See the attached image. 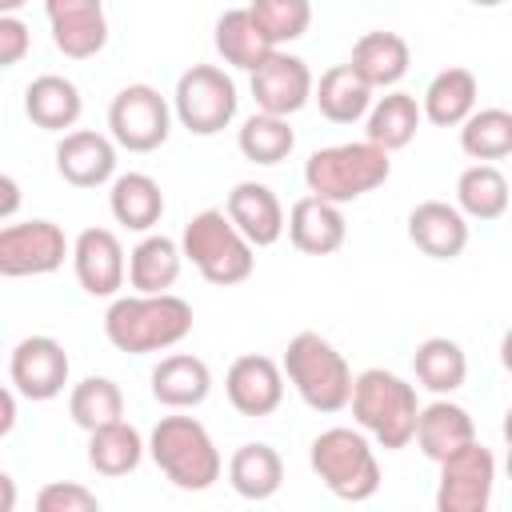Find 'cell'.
<instances>
[{"instance_id": "1", "label": "cell", "mask_w": 512, "mask_h": 512, "mask_svg": "<svg viewBox=\"0 0 512 512\" xmlns=\"http://www.w3.org/2000/svg\"><path fill=\"white\" fill-rule=\"evenodd\" d=\"M192 304L176 292L164 296H116L104 312V336L116 352L148 356L168 352L192 332Z\"/></svg>"}, {"instance_id": "2", "label": "cell", "mask_w": 512, "mask_h": 512, "mask_svg": "<svg viewBox=\"0 0 512 512\" xmlns=\"http://www.w3.org/2000/svg\"><path fill=\"white\" fill-rule=\"evenodd\" d=\"M348 408L356 428L372 436L384 452H400L416 440V420H420L416 388L388 368H364L352 384Z\"/></svg>"}, {"instance_id": "3", "label": "cell", "mask_w": 512, "mask_h": 512, "mask_svg": "<svg viewBox=\"0 0 512 512\" xmlns=\"http://www.w3.org/2000/svg\"><path fill=\"white\" fill-rule=\"evenodd\" d=\"M280 368H284V380L296 388V396H300L312 412L332 416V412H344V408L352 404V384H356V376H352L344 352H340L328 336H320V332H312V328L296 332V336L288 340V348H284Z\"/></svg>"}, {"instance_id": "4", "label": "cell", "mask_w": 512, "mask_h": 512, "mask_svg": "<svg viewBox=\"0 0 512 512\" xmlns=\"http://www.w3.org/2000/svg\"><path fill=\"white\" fill-rule=\"evenodd\" d=\"M392 176V156L368 140H348V144H328L316 148L304 160V188L316 200H328L336 208L376 192Z\"/></svg>"}, {"instance_id": "5", "label": "cell", "mask_w": 512, "mask_h": 512, "mask_svg": "<svg viewBox=\"0 0 512 512\" xmlns=\"http://www.w3.org/2000/svg\"><path fill=\"white\" fill-rule=\"evenodd\" d=\"M148 456L180 492H208L224 472V456L208 428L196 416L180 412L156 420V428L148 432Z\"/></svg>"}, {"instance_id": "6", "label": "cell", "mask_w": 512, "mask_h": 512, "mask_svg": "<svg viewBox=\"0 0 512 512\" xmlns=\"http://www.w3.org/2000/svg\"><path fill=\"white\" fill-rule=\"evenodd\" d=\"M180 252L216 288L244 284L256 272V248L240 236V228L228 220L224 208L196 212L180 232Z\"/></svg>"}, {"instance_id": "7", "label": "cell", "mask_w": 512, "mask_h": 512, "mask_svg": "<svg viewBox=\"0 0 512 512\" xmlns=\"http://www.w3.org/2000/svg\"><path fill=\"white\" fill-rule=\"evenodd\" d=\"M308 464L320 476V484L348 504L372 500L380 492V460L376 448L368 444V436L360 428H324L312 444H308Z\"/></svg>"}, {"instance_id": "8", "label": "cell", "mask_w": 512, "mask_h": 512, "mask_svg": "<svg viewBox=\"0 0 512 512\" xmlns=\"http://www.w3.org/2000/svg\"><path fill=\"white\" fill-rule=\"evenodd\" d=\"M236 108H240V92L224 68L192 64L188 72H180L176 92H172V112H176L180 128H188L192 136L224 132L236 120Z\"/></svg>"}, {"instance_id": "9", "label": "cell", "mask_w": 512, "mask_h": 512, "mask_svg": "<svg viewBox=\"0 0 512 512\" xmlns=\"http://www.w3.org/2000/svg\"><path fill=\"white\" fill-rule=\"evenodd\" d=\"M172 104L152 84H124L108 104V136L128 152H156L172 132Z\"/></svg>"}, {"instance_id": "10", "label": "cell", "mask_w": 512, "mask_h": 512, "mask_svg": "<svg viewBox=\"0 0 512 512\" xmlns=\"http://www.w3.org/2000/svg\"><path fill=\"white\" fill-rule=\"evenodd\" d=\"M64 260H72V244L56 220H20L0 228V276H48Z\"/></svg>"}, {"instance_id": "11", "label": "cell", "mask_w": 512, "mask_h": 512, "mask_svg": "<svg viewBox=\"0 0 512 512\" xmlns=\"http://www.w3.org/2000/svg\"><path fill=\"white\" fill-rule=\"evenodd\" d=\"M496 492V456L480 440L440 464L436 512H488Z\"/></svg>"}, {"instance_id": "12", "label": "cell", "mask_w": 512, "mask_h": 512, "mask_svg": "<svg viewBox=\"0 0 512 512\" xmlns=\"http://www.w3.org/2000/svg\"><path fill=\"white\" fill-rule=\"evenodd\" d=\"M68 376H72V360L56 336H24L8 352V384L32 404L56 400Z\"/></svg>"}, {"instance_id": "13", "label": "cell", "mask_w": 512, "mask_h": 512, "mask_svg": "<svg viewBox=\"0 0 512 512\" xmlns=\"http://www.w3.org/2000/svg\"><path fill=\"white\" fill-rule=\"evenodd\" d=\"M248 92L256 100V112H268V116H296L304 104H312V92H316V76L312 68L292 56V52H272L252 76H248Z\"/></svg>"}, {"instance_id": "14", "label": "cell", "mask_w": 512, "mask_h": 512, "mask_svg": "<svg viewBox=\"0 0 512 512\" xmlns=\"http://www.w3.org/2000/svg\"><path fill=\"white\" fill-rule=\"evenodd\" d=\"M72 272L76 284L96 300H116L128 280V256L112 228H84L72 240Z\"/></svg>"}, {"instance_id": "15", "label": "cell", "mask_w": 512, "mask_h": 512, "mask_svg": "<svg viewBox=\"0 0 512 512\" xmlns=\"http://www.w3.org/2000/svg\"><path fill=\"white\" fill-rule=\"evenodd\" d=\"M52 44L68 60H92L108 44V12L100 0H48L44 4Z\"/></svg>"}, {"instance_id": "16", "label": "cell", "mask_w": 512, "mask_h": 512, "mask_svg": "<svg viewBox=\"0 0 512 512\" xmlns=\"http://www.w3.org/2000/svg\"><path fill=\"white\" fill-rule=\"evenodd\" d=\"M224 392H228V404L240 416H252V420L272 416L284 404V368L272 356L244 352V356H236L228 364Z\"/></svg>"}, {"instance_id": "17", "label": "cell", "mask_w": 512, "mask_h": 512, "mask_svg": "<svg viewBox=\"0 0 512 512\" xmlns=\"http://www.w3.org/2000/svg\"><path fill=\"white\" fill-rule=\"evenodd\" d=\"M56 172L64 184L72 188H100L112 184L116 172V140L108 132H92V128H76L68 136L56 140Z\"/></svg>"}, {"instance_id": "18", "label": "cell", "mask_w": 512, "mask_h": 512, "mask_svg": "<svg viewBox=\"0 0 512 512\" xmlns=\"http://www.w3.org/2000/svg\"><path fill=\"white\" fill-rule=\"evenodd\" d=\"M224 212L252 248H272L288 232V212H284L280 196L260 180L232 184V192L224 200Z\"/></svg>"}, {"instance_id": "19", "label": "cell", "mask_w": 512, "mask_h": 512, "mask_svg": "<svg viewBox=\"0 0 512 512\" xmlns=\"http://www.w3.org/2000/svg\"><path fill=\"white\" fill-rule=\"evenodd\" d=\"M408 240L432 260H456L468 248V216L448 200H420L408 212Z\"/></svg>"}, {"instance_id": "20", "label": "cell", "mask_w": 512, "mask_h": 512, "mask_svg": "<svg viewBox=\"0 0 512 512\" xmlns=\"http://www.w3.org/2000/svg\"><path fill=\"white\" fill-rule=\"evenodd\" d=\"M476 444V420L468 416L464 404L448 400V396H436L432 404L420 408V420H416V448L432 460V464H444L448 456H456L460 448Z\"/></svg>"}, {"instance_id": "21", "label": "cell", "mask_w": 512, "mask_h": 512, "mask_svg": "<svg viewBox=\"0 0 512 512\" xmlns=\"http://www.w3.org/2000/svg\"><path fill=\"white\" fill-rule=\"evenodd\" d=\"M288 240L304 256H332L348 240L344 208H336L328 200H316V196H300L288 208Z\"/></svg>"}, {"instance_id": "22", "label": "cell", "mask_w": 512, "mask_h": 512, "mask_svg": "<svg viewBox=\"0 0 512 512\" xmlns=\"http://www.w3.org/2000/svg\"><path fill=\"white\" fill-rule=\"evenodd\" d=\"M148 388H152V400L172 408V412H184V408H196L208 400L212 392V372L200 356L192 352H172V356H160V364L152 368L148 376Z\"/></svg>"}, {"instance_id": "23", "label": "cell", "mask_w": 512, "mask_h": 512, "mask_svg": "<svg viewBox=\"0 0 512 512\" xmlns=\"http://www.w3.org/2000/svg\"><path fill=\"white\" fill-rule=\"evenodd\" d=\"M80 112H84V96H80V88L68 76L44 72V76L28 80V88H24V116L36 128L68 136V132H76Z\"/></svg>"}, {"instance_id": "24", "label": "cell", "mask_w": 512, "mask_h": 512, "mask_svg": "<svg viewBox=\"0 0 512 512\" xmlns=\"http://www.w3.org/2000/svg\"><path fill=\"white\" fill-rule=\"evenodd\" d=\"M348 64L360 72V80L376 92V88H388L396 92V84L408 76V64H412V48L400 32H364L356 44H352V56Z\"/></svg>"}, {"instance_id": "25", "label": "cell", "mask_w": 512, "mask_h": 512, "mask_svg": "<svg viewBox=\"0 0 512 512\" xmlns=\"http://www.w3.org/2000/svg\"><path fill=\"white\" fill-rule=\"evenodd\" d=\"M184 268V252L180 240L164 236V232H148L136 240V248L128 252V284L136 296H164L172 292V284L180 280Z\"/></svg>"}, {"instance_id": "26", "label": "cell", "mask_w": 512, "mask_h": 512, "mask_svg": "<svg viewBox=\"0 0 512 512\" xmlns=\"http://www.w3.org/2000/svg\"><path fill=\"white\" fill-rule=\"evenodd\" d=\"M476 100H480V80L476 72L468 68H440L424 96H420V108H424V120L436 124V128H464V120L476 112Z\"/></svg>"}, {"instance_id": "27", "label": "cell", "mask_w": 512, "mask_h": 512, "mask_svg": "<svg viewBox=\"0 0 512 512\" xmlns=\"http://www.w3.org/2000/svg\"><path fill=\"white\" fill-rule=\"evenodd\" d=\"M212 44H216V52H220L224 64H232V68H240L248 76L272 52H280V48H272V40L264 36V28L256 24L252 8H228V12H220L216 32H212Z\"/></svg>"}, {"instance_id": "28", "label": "cell", "mask_w": 512, "mask_h": 512, "mask_svg": "<svg viewBox=\"0 0 512 512\" xmlns=\"http://www.w3.org/2000/svg\"><path fill=\"white\" fill-rule=\"evenodd\" d=\"M312 104L332 124H356V120H368L376 100H372V88L360 80V72L352 64H332V68L320 72Z\"/></svg>"}, {"instance_id": "29", "label": "cell", "mask_w": 512, "mask_h": 512, "mask_svg": "<svg viewBox=\"0 0 512 512\" xmlns=\"http://www.w3.org/2000/svg\"><path fill=\"white\" fill-rule=\"evenodd\" d=\"M420 120H424V108H420V100L412 92H404V88L384 92L372 104L368 120H364V140L392 156V152H400V148H408L416 140Z\"/></svg>"}, {"instance_id": "30", "label": "cell", "mask_w": 512, "mask_h": 512, "mask_svg": "<svg viewBox=\"0 0 512 512\" xmlns=\"http://www.w3.org/2000/svg\"><path fill=\"white\" fill-rule=\"evenodd\" d=\"M108 212L128 232H152L164 216V192L148 172H120L108 184Z\"/></svg>"}, {"instance_id": "31", "label": "cell", "mask_w": 512, "mask_h": 512, "mask_svg": "<svg viewBox=\"0 0 512 512\" xmlns=\"http://www.w3.org/2000/svg\"><path fill=\"white\" fill-rule=\"evenodd\" d=\"M228 484L244 500H272L284 484V460L272 444L248 440L228 456Z\"/></svg>"}, {"instance_id": "32", "label": "cell", "mask_w": 512, "mask_h": 512, "mask_svg": "<svg viewBox=\"0 0 512 512\" xmlns=\"http://www.w3.org/2000/svg\"><path fill=\"white\" fill-rule=\"evenodd\" d=\"M512 204V188H508V176L496 168V164H468L460 176H456V208L468 216V220H500Z\"/></svg>"}, {"instance_id": "33", "label": "cell", "mask_w": 512, "mask_h": 512, "mask_svg": "<svg viewBox=\"0 0 512 512\" xmlns=\"http://www.w3.org/2000/svg\"><path fill=\"white\" fill-rule=\"evenodd\" d=\"M412 372H416V380H420L428 392L452 396V392L464 388V380H468V356H464V348H460L456 340H448V336H428V340H420L416 352H412Z\"/></svg>"}, {"instance_id": "34", "label": "cell", "mask_w": 512, "mask_h": 512, "mask_svg": "<svg viewBox=\"0 0 512 512\" xmlns=\"http://www.w3.org/2000/svg\"><path fill=\"white\" fill-rule=\"evenodd\" d=\"M68 416L88 436L108 428V424H120L124 420V392H120V384L108 380V376H84L68 392Z\"/></svg>"}, {"instance_id": "35", "label": "cell", "mask_w": 512, "mask_h": 512, "mask_svg": "<svg viewBox=\"0 0 512 512\" xmlns=\"http://www.w3.org/2000/svg\"><path fill=\"white\" fill-rule=\"evenodd\" d=\"M144 452H148V440L128 420L108 424V428H100V432L88 436V464L100 476H112V480L136 472L140 460H144Z\"/></svg>"}, {"instance_id": "36", "label": "cell", "mask_w": 512, "mask_h": 512, "mask_svg": "<svg viewBox=\"0 0 512 512\" xmlns=\"http://www.w3.org/2000/svg\"><path fill=\"white\" fill-rule=\"evenodd\" d=\"M236 148H240L244 160L272 168V164H280V160L292 156V148H296V132H292V124L280 120V116L252 112V116L236 128Z\"/></svg>"}, {"instance_id": "37", "label": "cell", "mask_w": 512, "mask_h": 512, "mask_svg": "<svg viewBox=\"0 0 512 512\" xmlns=\"http://www.w3.org/2000/svg\"><path fill=\"white\" fill-rule=\"evenodd\" d=\"M460 152L476 164H492L512 156V112L508 108H476L460 128Z\"/></svg>"}, {"instance_id": "38", "label": "cell", "mask_w": 512, "mask_h": 512, "mask_svg": "<svg viewBox=\"0 0 512 512\" xmlns=\"http://www.w3.org/2000/svg\"><path fill=\"white\" fill-rule=\"evenodd\" d=\"M256 24L264 28V36L272 40V48H284L292 40H300L312 24V4L308 0H252L248 4Z\"/></svg>"}, {"instance_id": "39", "label": "cell", "mask_w": 512, "mask_h": 512, "mask_svg": "<svg viewBox=\"0 0 512 512\" xmlns=\"http://www.w3.org/2000/svg\"><path fill=\"white\" fill-rule=\"evenodd\" d=\"M32 512H104V508L92 488H84L76 480H52L36 492Z\"/></svg>"}, {"instance_id": "40", "label": "cell", "mask_w": 512, "mask_h": 512, "mask_svg": "<svg viewBox=\"0 0 512 512\" xmlns=\"http://www.w3.org/2000/svg\"><path fill=\"white\" fill-rule=\"evenodd\" d=\"M32 48V32L20 16H0V68H16Z\"/></svg>"}, {"instance_id": "41", "label": "cell", "mask_w": 512, "mask_h": 512, "mask_svg": "<svg viewBox=\"0 0 512 512\" xmlns=\"http://www.w3.org/2000/svg\"><path fill=\"white\" fill-rule=\"evenodd\" d=\"M0 192H4V200H0V220H12V216H16V204H20V184H16L12 172L0 176Z\"/></svg>"}, {"instance_id": "42", "label": "cell", "mask_w": 512, "mask_h": 512, "mask_svg": "<svg viewBox=\"0 0 512 512\" xmlns=\"http://www.w3.org/2000/svg\"><path fill=\"white\" fill-rule=\"evenodd\" d=\"M16 396H20V392H16L12 384H8V388H4V396H0V404H4V416H0V436H8V432L16 428Z\"/></svg>"}, {"instance_id": "43", "label": "cell", "mask_w": 512, "mask_h": 512, "mask_svg": "<svg viewBox=\"0 0 512 512\" xmlns=\"http://www.w3.org/2000/svg\"><path fill=\"white\" fill-rule=\"evenodd\" d=\"M500 432H504V472H508V480H512V404H508V412H504Z\"/></svg>"}, {"instance_id": "44", "label": "cell", "mask_w": 512, "mask_h": 512, "mask_svg": "<svg viewBox=\"0 0 512 512\" xmlns=\"http://www.w3.org/2000/svg\"><path fill=\"white\" fill-rule=\"evenodd\" d=\"M0 488H4V508H0V512H16V480H12L8 472L0 476Z\"/></svg>"}, {"instance_id": "45", "label": "cell", "mask_w": 512, "mask_h": 512, "mask_svg": "<svg viewBox=\"0 0 512 512\" xmlns=\"http://www.w3.org/2000/svg\"><path fill=\"white\" fill-rule=\"evenodd\" d=\"M500 364H504V372L512 376V328L500 336Z\"/></svg>"}]
</instances>
